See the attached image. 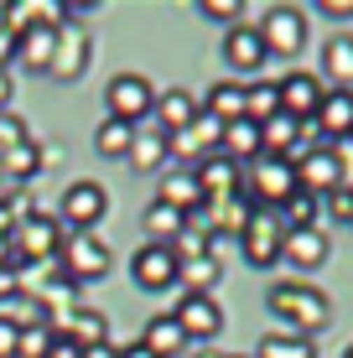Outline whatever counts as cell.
I'll list each match as a JSON object with an SVG mask.
<instances>
[{
  "mask_svg": "<svg viewBox=\"0 0 353 358\" xmlns=\"http://www.w3.org/2000/svg\"><path fill=\"white\" fill-rule=\"evenodd\" d=\"M63 338H73L78 348H94V343H109V327L94 306H68L63 317Z\"/></svg>",
  "mask_w": 353,
  "mask_h": 358,
  "instance_id": "cell-27",
  "label": "cell"
},
{
  "mask_svg": "<svg viewBox=\"0 0 353 358\" xmlns=\"http://www.w3.org/2000/svg\"><path fill=\"white\" fill-rule=\"evenodd\" d=\"M198 16H208V21H239V16H245V6H239V0H198Z\"/></svg>",
  "mask_w": 353,
  "mask_h": 358,
  "instance_id": "cell-40",
  "label": "cell"
},
{
  "mask_svg": "<svg viewBox=\"0 0 353 358\" xmlns=\"http://www.w3.org/2000/svg\"><path fill=\"white\" fill-rule=\"evenodd\" d=\"M156 203H166V208H177L182 218H192V213H203V208H208V197H203L198 177H192V166H182V171H166V177H161Z\"/></svg>",
  "mask_w": 353,
  "mask_h": 358,
  "instance_id": "cell-20",
  "label": "cell"
},
{
  "mask_svg": "<svg viewBox=\"0 0 353 358\" xmlns=\"http://www.w3.org/2000/svg\"><path fill=\"white\" fill-rule=\"evenodd\" d=\"M312 125L327 135V145L348 141V135H353V94L348 89H327L322 104H317V115H312Z\"/></svg>",
  "mask_w": 353,
  "mask_h": 358,
  "instance_id": "cell-21",
  "label": "cell"
},
{
  "mask_svg": "<svg viewBox=\"0 0 353 358\" xmlns=\"http://www.w3.org/2000/svg\"><path fill=\"white\" fill-rule=\"evenodd\" d=\"M281 115V94H275V83H245V120H254V125H265V120Z\"/></svg>",
  "mask_w": 353,
  "mask_h": 358,
  "instance_id": "cell-34",
  "label": "cell"
},
{
  "mask_svg": "<svg viewBox=\"0 0 353 358\" xmlns=\"http://www.w3.org/2000/svg\"><path fill=\"white\" fill-rule=\"evenodd\" d=\"M254 31H260V42H265L271 57H296L301 47H307V16H301L296 6H271Z\"/></svg>",
  "mask_w": 353,
  "mask_h": 358,
  "instance_id": "cell-7",
  "label": "cell"
},
{
  "mask_svg": "<svg viewBox=\"0 0 353 358\" xmlns=\"http://www.w3.org/2000/svg\"><path fill=\"white\" fill-rule=\"evenodd\" d=\"M224 358H245V353H224Z\"/></svg>",
  "mask_w": 353,
  "mask_h": 358,
  "instance_id": "cell-48",
  "label": "cell"
},
{
  "mask_svg": "<svg viewBox=\"0 0 353 358\" xmlns=\"http://www.w3.org/2000/svg\"><path fill=\"white\" fill-rule=\"evenodd\" d=\"M172 317H177V327H182V338H187V343H208V338L224 332V312H218L213 296H182Z\"/></svg>",
  "mask_w": 353,
  "mask_h": 358,
  "instance_id": "cell-12",
  "label": "cell"
},
{
  "mask_svg": "<svg viewBox=\"0 0 353 358\" xmlns=\"http://www.w3.org/2000/svg\"><path fill=\"white\" fill-rule=\"evenodd\" d=\"M120 358H156V353H145L141 343H136V348H120Z\"/></svg>",
  "mask_w": 353,
  "mask_h": 358,
  "instance_id": "cell-47",
  "label": "cell"
},
{
  "mask_svg": "<svg viewBox=\"0 0 353 358\" xmlns=\"http://www.w3.org/2000/svg\"><path fill=\"white\" fill-rule=\"evenodd\" d=\"M317 218H322V197H312V192H291L281 203V224L286 229H317Z\"/></svg>",
  "mask_w": 353,
  "mask_h": 358,
  "instance_id": "cell-35",
  "label": "cell"
},
{
  "mask_svg": "<svg viewBox=\"0 0 353 358\" xmlns=\"http://www.w3.org/2000/svg\"><path fill=\"white\" fill-rule=\"evenodd\" d=\"M275 94H281V115L301 120V125H312V115H317L327 83L317 78V73H301V68H296V73H286V78L275 83Z\"/></svg>",
  "mask_w": 353,
  "mask_h": 358,
  "instance_id": "cell-10",
  "label": "cell"
},
{
  "mask_svg": "<svg viewBox=\"0 0 353 358\" xmlns=\"http://www.w3.org/2000/svg\"><path fill=\"white\" fill-rule=\"evenodd\" d=\"M254 358H317V343L312 338H296V332H265Z\"/></svg>",
  "mask_w": 353,
  "mask_h": 358,
  "instance_id": "cell-32",
  "label": "cell"
},
{
  "mask_svg": "<svg viewBox=\"0 0 353 358\" xmlns=\"http://www.w3.org/2000/svg\"><path fill=\"white\" fill-rule=\"evenodd\" d=\"M333 162H338V192H353V135L333 141Z\"/></svg>",
  "mask_w": 353,
  "mask_h": 358,
  "instance_id": "cell-39",
  "label": "cell"
},
{
  "mask_svg": "<svg viewBox=\"0 0 353 358\" xmlns=\"http://www.w3.org/2000/svg\"><path fill=\"white\" fill-rule=\"evenodd\" d=\"M322 208H327V218L348 224V218H353V192H327V197H322Z\"/></svg>",
  "mask_w": 353,
  "mask_h": 358,
  "instance_id": "cell-41",
  "label": "cell"
},
{
  "mask_svg": "<svg viewBox=\"0 0 353 358\" xmlns=\"http://www.w3.org/2000/svg\"><path fill=\"white\" fill-rule=\"evenodd\" d=\"M265 306L275 312V322L281 332H296V338H317V332L333 322V301L307 286V280H275L271 291H265Z\"/></svg>",
  "mask_w": 353,
  "mask_h": 358,
  "instance_id": "cell-1",
  "label": "cell"
},
{
  "mask_svg": "<svg viewBox=\"0 0 353 358\" xmlns=\"http://www.w3.org/2000/svg\"><path fill=\"white\" fill-rule=\"evenodd\" d=\"M291 171H296V192H312V197L338 192V162H333V145H307V151L291 162Z\"/></svg>",
  "mask_w": 353,
  "mask_h": 358,
  "instance_id": "cell-11",
  "label": "cell"
},
{
  "mask_svg": "<svg viewBox=\"0 0 353 358\" xmlns=\"http://www.w3.org/2000/svg\"><path fill=\"white\" fill-rule=\"evenodd\" d=\"M0 322L16 327V332H27V327L52 322V317H47L42 296H31V291H21V286H6V291H0Z\"/></svg>",
  "mask_w": 353,
  "mask_h": 358,
  "instance_id": "cell-19",
  "label": "cell"
},
{
  "mask_svg": "<svg viewBox=\"0 0 353 358\" xmlns=\"http://www.w3.org/2000/svg\"><path fill=\"white\" fill-rule=\"evenodd\" d=\"M343 358H353V348H348V353H343Z\"/></svg>",
  "mask_w": 353,
  "mask_h": 358,
  "instance_id": "cell-49",
  "label": "cell"
},
{
  "mask_svg": "<svg viewBox=\"0 0 353 358\" xmlns=\"http://www.w3.org/2000/svg\"><path fill=\"white\" fill-rule=\"evenodd\" d=\"M52 47H57V27H27L10 36V63L27 73H47L52 68Z\"/></svg>",
  "mask_w": 353,
  "mask_h": 358,
  "instance_id": "cell-14",
  "label": "cell"
},
{
  "mask_svg": "<svg viewBox=\"0 0 353 358\" xmlns=\"http://www.w3.org/2000/svg\"><path fill=\"white\" fill-rule=\"evenodd\" d=\"M224 63L234 68V73H260L265 63H271L260 31H254V27H229V36H224Z\"/></svg>",
  "mask_w": 353,
  "mask_h": 358,
  "instance_id": "cell-18",
  "label": "cell"
},
{
  "mask_svg": "<svg viewBox=\"0 0 353 358\" xmlns=\"http://www.w3.org/2000/svg\"><path fill=\"white\" fill-rule=\"evenodd\" d=\"M218 275H224V265H218L213 255H198V260H182L177 265V280L187 286V296H213Z\"/></svg>",
  "mask_w": 353,
  "mask_h": 358,
  "instance_id": "cell-31",
  "label": "cell"
},
{
  "mask_svg": "<svg viewBox=\"0 0 353 358\" xmlns=\"http://www.w3.org/2000/svg\"><path fill=\"white\" fill-rule=\"evenodd\" d=\"M83 358H120L115 343H94V348H83Z\"/></svg>",
  "mask_w": 353,
  "mask_h": 358,
  "instance_id": "cell-45",
  "label": "cell"
},
{
  "mask_svg": "<svg viewBox=\"0 0 353 358\" xmlns=\"http://www.w3.org/2000/svg\"><path fill=\"white\" fill-rule=\"evenodd\" d=\"M130 280H136L141 291H151V296L172 291L177 286V255L166 250V244H141L136 260H130Z\"/></svg>",
  "mask_w": 353,
  "mask_h": 358,
  "instance_id": "cell-8",
  "label": "cell"
},
{
  "mask_svg": "<svg viewBox=\"0 0 353 358\" xmlns=\"http://www.w3.org/2000/svg\"><path fill=\"white\" fill-rule=\"evenodd\" d=\"M47 358H83V348H78L73 338H63V332H57V338H52V353H47Z\"/></svg>",
  "mask_w": 353,
  "mask_h": 358,
  "instance_id": "cell-43",
  "label": "cell"
},
{
  "mask_svg": "<svg viewBox=\"0 0 353 358\" xmlns=\"http://www.w3.org/2000/svg\"><path fill=\"white\" fill-rule=\"evenodd\" d=\"M348 229H353V218H348Z\"/></svg>",
  "mask_w": 353,
  "mask_h": 358,
  "instance_id": "cell-50",
  "label": "cell"
},
{
  "mask_svg": "<svg viewBox=\"0 0 353 358\" xmlns=\"http://www.w3.org/2000/svg\"><path fill=\"white\" fill-rule=\"evenodd\" d=\"M16 343H21V332L0 322V358H16Z\"/></svg>",
  "mask_w": 353,
  "mask_h": 358,
  "instance_id": "cell-44",
  "label": "cell"
},
{
  "mask_svg": "<svg viewBox=\"0 0 353 358\" xmlns=\"http://www.w3.org/2000/svg\"><path fill=\"white\" fill-rule=\"evenodd\" d=\"M307 151V125L291 115H275L260 125V156H281V162H296Z\"/></svg>",
  "mask_w": 353,
  "mask_h": 358,
  "instance_id": "cell-16",
  "label": "cell"
},
{
  "mask_svg": "<svg viewBox=\"0 0 353 358\" xmlns=\"http://www.w3.org/2000/svg\"><path fill=\"white\" fill-rule=\"evenodd\" d=\"M52 338H57L52 322L27 327V332H21V343H16V358H47V353H52Z\"/></svg>",
  "mask_w": 353,
  "mask_h": 358,
  "instance_id": "cell-38",
  "label": "cell"
},
{
  "mask_svg": "<svg viewBox=\"0 0 353 358\" xmlns=\"http://www.w3.org/2000/svg\"><path fill=\"white\" fill-rule=\"evenodd\" d=\"M250 213H254V203H250L245 192L224 197V203H208V218H213V229H208V234H245Z\"/></svg>",
  "mask_w": 353,
  "mask_h": 358,
  "instance_id": "cell-30",
  "label": "cell"
},
{
  "mask_svg": "<svg viewBox=\"0 0 353 358\" xmlns=\"http://www.w3.org/2000/svg\"><path fill=\"white\" fill-rule=\"evenodd\" d=\"M6 104H10V73L0 68V115H6Z\"/></svg>",
  "mask_w": 353,
  "mask_h": 358,
  "instance_id": "cell-46",
  "label": "cell"
},
{
  "mask_svg": "<svg viewBox=\"0 0 353 358\" xmlns=\"http://www.w3.org/2000/svg\"><path fill=\"white\" fill-rule=\"evenodd\" d=\"M166 156H172V151H166V135L151 130V135H136V141H130V156H125V162L136 166V171H161Z\"/></svg>",
  "mask_w": 353,
  "mask_h": 358,
  "instance_id": "cell-33",
  "label": "cell"
},
{
  "mask_svg": "<svg viewBox=\"0 0 353 358\" xmlns=\"http://www.w3.org/2000/svg\"><path fill=\"white\" fill-rule=\"evenodd\" d=\"M218 135H224V125H218V120H208V115L198 109V120H192L187 130L166 135V151L182 156V162H203V156H213V151H218Z\"/></svg>",
  "mask_w": 353,
  "mask_h": 358,
  "instance_id": "cell-15",
  "label": "cell"
},
{
  "mask_svg": "<svg viewBox=\"0 0 353 358\" xmlns=\"http://www.w3.org/2000/svg\"><path fill=\"white\" fill-rule=\"evenodd\" d=\"M151 115H156V125H161V135H177V130H187L192 120H198V99L187 89H161Z\"/></svg>",
  "mask_w": 353,
  "mask_h": 358,
  "instance_id": "cell-24",
  "label": "cell"
},
{
  "mask_svg": "<svg viewBox=\"0 0 353 358\" xmlns=\"http://www.w3.org/2000/svg\"><path fill=\"white\" fill-rule=\"evenodd\" d=\"M0 166H6V182H10V187H16V182L36 177V166H42V156H36V145H31V141H21V145H10V151H0Z\"/></svg>",
  "mask_w": 353,
  "mask_h": 358,
  "instance_id": "cell-36",
  "label": "cell"
},
{
  "mask_svg": "<svg viewBox=\"0 0 353 358\" xmlns=\"http://www.w3.org/2000/svg\"><path fill=\"white\" fill-rule=\"evenodd\" d=\"M317 10H322V16H333V21H348L353 16V0H317Z\"/></svg>",
  "mask_w": 353,
  "mask_h": 358,
  "instance_id": "cell-42",
  "label": "cell"
},
{
  "mask_svg": "<svg viewBox=\"0 0 353 358\" xmlns=\"http://www.w3.org/2000/svg\"><path fill=\"white\" fill-rule=\"evenodd\" d=\"M109 213V192L99 187V182H73V187H63V224L73 234H83V229H94L99 218Z\"/></svg>",
  "mask_w": 353,
  "mask_h": 358,
  "instance_id": "cell-9",
  "label": "cell"
},
{
  "mask_svg": "<svg viewBox=\"0 0 353 358\" xmlns=\"http://www.w3.org/2000/svg\"><path fill=\"white\" fill-rule=\"evenodd\" d=\"M239 192H245L254 208H265V213H281V203L296 192V171H291V162H281V156H260V162L245 166Z\"/></svg>",
  "mask_w": 353,
  "mask_h": 358,
  "instance_id": "cell-3",
  "label": "cell"
},
{
  "mask_svg": "<svg viewBox=\"0 0 353 358\" xmlns=\"http://www.w3.org/2000/svg\"><path fill=\"white\" fill-rule=\"evenodd\" d=\"M281 250H286V224H281V213L254 208L250 224H245V234H239V255H245L254 270H271L275 260H281Z\"/></svg>",
  "mask_w": 353,
  "mask_h": 358,
  "instance_id": "cell-5",
  "label": "cell"
},
{
  "mask_svg": "<svg viewBox=\"0 0 353 358\" xmlns=\"http://www.w3.org/2000/svg\"><path fill=\"white\" fill-rule=\"evenodd\" d=\"M322 73L333 89H348L353 94V36H333L322 47Z\"/></svg>",
  "mask_w": 353,
  "mask_h": 358,
  "instance_id": "cell-28",
  "label": "cell"
},
{
  "mask_svg": "<svg viewBox=\"0 0 353 358\" xmlns=\"http://www.w3.org/2000/svg\"><path fill=\"white\" fill-rule=\"evenodd\" d=\"M141 229H145V244H172L182 229H187V218L177 213V208H166V203H151L141 213Z\"/></svg>",
  "mask_w": 353,
  "mask_h": 358,
  "instance_id": "cell-29",
  "label": "cell"
},
{
  "mask_svg": "<svg viewBox=\"0 0 353 358\" xmlns=\"http://www.w3.org/2000/svg\"><path fill=\"white\" fill-rule=\"evenodd\" d=\"M218 156H229L234 166L260 162V125H254V120H234V125H224V135H218Z\"/></svg>",
  "mask_w": 353,
  "mask_h": 358,
  "instance_id": "cell-26",
  "label": "cell"
},
{
  "mask_svg": "<svg viewBox=\"0 0 353 358\" xmlns=\"http://www.w3.org/2000/svg\"><path fill=\"white\" fill-rule=\"evenodd\" d=\"M104 104H109V120H120V125H136V120H151L156 89L141 78V73H120V78L104 83Z\"/></svg>",
  "mask_w": 353,
  "mask_h": 358,
  "instance_id": "cell-6",
  "label": "cell"
},
{
  "mask_svg": "<svg viewBox=\"0 0 353 358\" xmlns=\"http://www.w3.org/2000/svg\"><path fill=\"white\" fill-rule=\"evenodd\" d=\"M57 250H63V229H57V218L27 213V218L10 224V265H21V260H52Z\"/></svg>",
  "mask_w": 353,
  "mask_h": 358,
  "instance_id": "cell-4",
  "label": "cell"
},
{
  "mask_svg": "<svg viewBox=\"0 0 353 358\" xmlns=\"http://www.w3.org/2000/svg\"><path fill=\"white\" fill-rule=\"evenodd\" d=\"M141 348H145V353H156V358H182V353H187V338H182L177 317H172V312L151 317V322L141 327Z\"/></svg>",
  "mask_w": 353,
  "mask_h": 358,
  "instance_id": "cell-25",
  "label": "cell"
},
{
  "mask_svg": "<svg viewBox=\"0 0 353 358\" xmlns=\"http://www.w3.org/2000/svg\"><path fill=\"white\" fill-rule=\"evenodd\" d=\"M130 141H136V125H120V120H104L94 130V151L99 156H130Z\"/></svg>",
  "mask_w": 353,
  "mask_h": 358,
  "instance_id": "cell-37",
  "label": "cell"
},
{
  "mask_svg": "<svg viewBox=\"0 0 353 358\" xmlns=\"http://www.w3.org/2000/svg\"><path fill=\"white\" fill-rule=\"evenodd\" d=\"M198 109H203L208 120H218V125H234V120H245V83H239V78L213 83V89L198 99Z\"/></svg>",
  "mask_w": 353,
  "mask_h": 358,
  "instance_id": "cell-23",
  "label": "cell"
},
{
  "mask_svg": "<svg viewBox=\"0 0 353 358\" xmlns=\"http://www.w3.org/2000/svg\"><path fill=\"white\" fill-rule=\"evenodd\" d=\"M63 270L57 275L68 280V286H89V280H104L109 275V265H115V255H109V244L99 239L94 229H83V234H63Z\"/></svg>",
  "mask_w": 353,
  "mask_h": 358,
  "instance_id": "cell-2",
  "label": "cell"
},
{
  "mask_svg": "<svg viewBox=\"0 0 353 358\" xmlns=\"http://www.w3.org/2000/svg\"><path fill=\"white\" fill-rule=\"evenodd\" d=\"M327 255H333V244H327V234H322V229H286V250H281V260H286V265H296V270H317Z\"/></svg>",
  "mask_w": 353,
  "mask_h": 358,
  "instance_id": "cell-22",
  "label": "cell"
},
{
  "mask_svg": "<svg viewBox=\"0 0 353 358\" xmlns=\"http://www.w3.org/2000/svg\"><path fill=\"white\" fill-rule=\"evenodd\" d=\"M83 68H89V31H83L78 21H68V27H57V47H52V68L47 73L73 83Z\"/></svg>",
  "mask_w": 353,
  "mask_h": 358,
  "instance_id": "cell-13",
  "label": "cell"
},
{
  "mask_svg": "<svg viewBox=\"0 0 353 358\" xmlns=\"http://www.w3.org/2000/svg\"><path fill=\"white\" fill-rule=\"evenodd\" d=\"M192 177H198V187H203V197L208 203H224V197H234L239 192V182H245V166H234L229 156H203L198 166H192Z\"/></svg>",
  "mask_w": 353,
  "mask_h": 358,
  "instance_id": "cell-17",
  "label": "cell"
}]
</instances>
